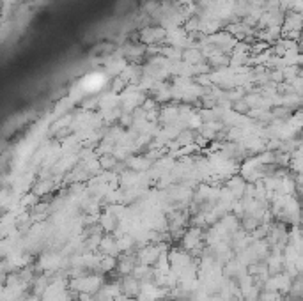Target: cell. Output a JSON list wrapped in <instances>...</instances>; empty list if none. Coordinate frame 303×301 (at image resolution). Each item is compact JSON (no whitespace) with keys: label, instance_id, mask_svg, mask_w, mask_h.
Returning a JSON list of instances; mask_svg holds the SVG:
<instances>
[{"label":"cell","instance_id":"cell-1","mask_svg":"<svg viewBox=\"0 0 303 301\" xmlns=\"http://www.w3.org/2000/svg\"><path fill=\"white\" fill-rule=\"evenodd\" d=\"M292 30H303V16L296 11H291L284 16V23H282V35Z\"/></svg>","mask_w":303,"mask_h":301},{"label":"cell","instance_id":"cell-2","mask_svg":"<svg viewBox=\"0 0 303 301\" xmlns=\"http://www.w3.org/2000/svg\"><path fill=\"white\" fill-rule=\"evenodd\" d=\"M226 186L229 188L230 192H232V195L236 197L238 200L241 199V197L245 195L246 193V186H248V183L245 181V177H241V176H232L227 179Z\"/></svg>","mask_w":303,"mask_h":301},{"label":"cell","instance_id":"cell-3","mask_svg":"<svg viewBox=\"0 0 303 301\" xmlns=\"http://www.w3.org/2000/svg\"><path fill=\"white\" fill-rule=\"evenodd\" d=\"M52 190H54V181H50V179H41L34 186V193L38 197L44 195V193H52Z\"/></svg>","mask_w":303,"mask_h":301},{"label":"cell","instance_id":"cell-4","mask_svg":"<svg viewBox=\"0 0 303 301\" xmlns=\"http://www.w3.org/2000/svg\"><path fill=\"white\" fill-rule=\"evenodd\" d=\"M300 232H302V236H303V225H302V227H300Z\"/></svg>","mask_w":303,"mask_h":301}]
</instances>
